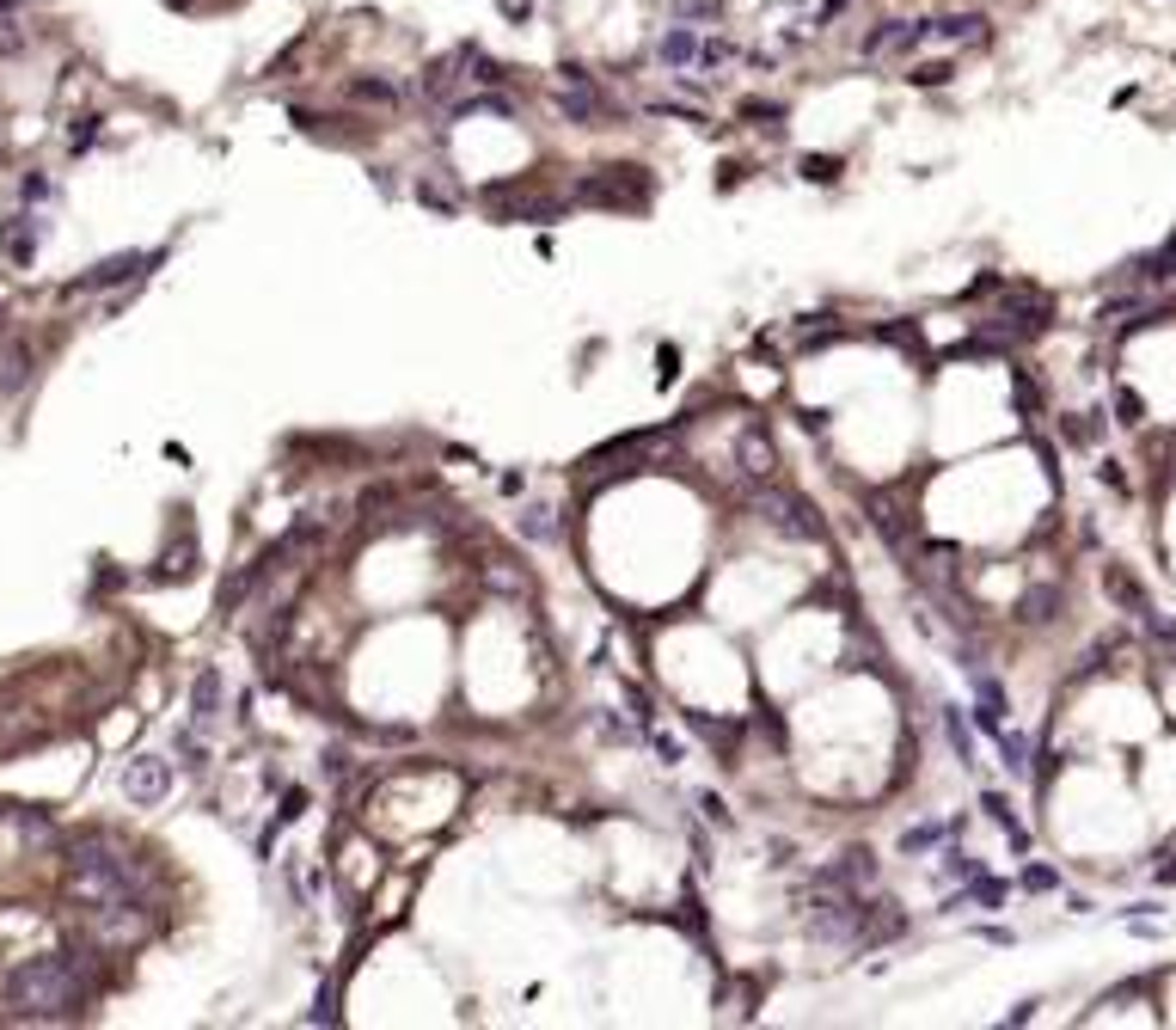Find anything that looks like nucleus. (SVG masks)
<instances>
[{"label":"nucleus","instance_id":"obj_1","mask_svg":"<svg viewBox=\"0 0 1176 1030\" xmlns=\"http://www.w3.org/2000/svg\"><path fill=\"white\" fill-rule=\"evenodd\" d=\"M0 1000L12 1019H74L80 1000H86V981H80V963L74 957H31L19 963L6 981H0Z\"/></svg>","mask_w":1176,"mask_h":1030},{"label":"nucleus","instance_id":"obj_2","mask_svg":"<svg viewBox=\"0 0 1176 1030\" xmlns=\"http://www.w3.org/2000/svg\"><path fill=\"white\" fill-rule=\"evenodd\" d=\"M67 890L74 901H86L92 914H117V908H141V878L123 853H111L99 834L67 846Z\"/></svg>","mask_w":1176,"mask_h":1030},{"label":"nucleus","instance_id":"obj_3","mask_svg":"<svg viewBox=\"0 0 1176 1030\" xmlns=\"http://www.w3.org/2000/svg\"><path fill=\"white\" fill-rule=\"evenodd\" d=\"M123 798H130L135 810H153V804H166V798H172V760H160V755H135V760H123Z\"/></svg>","mask_w":1176,"mask_h":1030},{"label":"nucleus","instance_id":"obj_4","mask_svg":"<svg viewBox=\"0 0 1176 1030\" xmlns=\"http://www.w3.org/2000/svg\"><path fill=\"white\" fill-rule=\"evenodd\" d=\"M919 44H931V19H889L876 31H864V62H889V56H907Z\"/></svg>","mask_w":1176,"mask_h":1030},{"label":"nucleus","instance_id":"obj_5","mask_svg":"<svg viewBox=\"0 0 1176 1030\" xmlns=\"http://www.w3.org/2000/svg\"><path fill=\"white\" fill-rule=\"evenodd\" d=\"M699 50H705V31L687 25V19H674V25L662 31V44H655V62L668 74H693L699 68Z\"/></svg>","mask_w":1176,"mask_h":1030},{"label":"nucleus","instance_id":"obj_6","mask_svg":"<svg viewBox=\"0 0 1176 1030\" xmlns=\"http://www.w3.org/2000/svg\"><path fill=\"white\" fill-rule=\"evenodd\" d=\"M766 522L779 528V534H790V540H821V522H815V509L803 503V497H790V491H773L766 503Z\"/></svg>","mask_w":1176,"mask_h":1030},{"label":"nucleus","instance_id":"obj_7","mask_svg":"<svg viewBox=\"0 0 1176 1030\" xmlns=\"http://www.w3.org/2000/svg\"><path fill=\"white\" fill-rule=\"evenodd\" d=\"M141 271H153V258H141V252H117V258H105V265H92L86 276H74L67 282V295H99V288H117V282H135Z\"/></svg>","mask_w":1176,"mask_h":1030},{"label":"nucleus","instance_id":"obj_8","mask_svg":"<svg viewBox=\"0 0 1176 1030\" xmlns=\"http://www.w3.org/2000/svg\"><path fill=\"white\" fill-rule=\"evenodd\" d=\"M931 44H986V12H950V19H931Z\"/></svg>","mask_w":1176,"mask_h":1030},{"label":"nucleus","instance_id":"obj_9","mask_svg":"<svg viewBox=\"0 0 1176 1030\" xmlns=\"http://www.w3.org/2000/svg\"><path fill=\"white\" fill-rule=\"evenodd\" d=\"M37 233H44V221H37V215H12V227L0 233V252H6V265H19V271H25V265L37 258Z\"/></svg>","mask_w":1176,"mask_h":1030},{"label":"nucleus","instance_id":"obj_10","mask_svg":"<svg viewBox=\"0 0 1176 1030\" xmlns=\"http://www.w3.org/2000/svg\"><path fill=\"white\" fill-rule=\"evenodd\" d=\"M969 675H975V718H980V730H992V736H999V730H1005V687L992 681L986 669H969Z\"/></svg>","mask_w":1176,"mask_h":1030},{"label":"nucleus","instance_id":"obj_11","mask_svg":"<svg viewBox=\"0 0 1176 1030\" xmlns=\"http://www.w3.org/2000/svg\"><path fill=\"white\" fill-rule=\"evenodd\" d=\"M191 712H196V724H215V718H221V675H215V669H202V675H196Z\"/></svg>","mask_w":1176,"mask_h":1030},{"label":"nucleus","instance_id":"obj_12","mask_svg":"<svg viewBox=\"0 0 1176 1030\" xmlns=\"http://www.w3.org/2000/svg\"><path fill=\"white\" fill-rule=\"evenodd\" d=\"M349 99H362V105H398L404 86H398V80H374V74H362V80H349Z\"/></svg>","mask_w":1176,"mask_h":1030},{"label":"nucleus","instance_id":"obj_13","mask_svg":"<svg viewBox=\"0 0 1176 1030\" xmlns=\"http://www.w3.org/2000/svg\"><path fill=\"white\" fill-rule=\"evenodd\" d=\"M459 80H472V74H459V56H448V62H429V74H423V92H429V99H448Z\"/></svg>","mask_w":1176,"mask_h":1030},{"label":"nucleus","instance_id":"obj_14","mask_svg":"<svg viewBox=\"0 0 1176 1030\" xmlns=\"http://www.w3.org/2000/svg\"><path fill=\"white\" fill-rule=\"evenodd\" d=\"M944 736H950V749H956V760H962V767H975V743H969V724H962V712H956V705H944Z\"/></svg>","mask_w":1176,"mask_h":1030},{"label":"nucleus","instance_id":"obj_15","mask_svg":"<svg viewBox=\"0 0 1176 1030\" xmlns=\"http://www.w3.org/2000/svg\"><path fill=\"white\" fill-rule=\"evenodd\" d=\"M980 810H986L992 823H999V828H1005V834H1011V846H1030V834L1017 828V816H1011V804H1005L999 791H986V798H980Z\"/></svg>","mask_w":1176,"mask_h":1030},{"label":"nucleus","instance_id":"obj_16","mask_svg":"<svg viewBox=\"0 0 1176 1030\" xmlns=\"http://www.w3.org/2000/svg\"><path fill=\"white\" fill-rule=\"evenodd\" d=\"M472 111H491V117H515V105H509L503 92H478V99H459L448 117H472Z\"/></svg>","mask_w":1176,"mask_h":1030},{"label":"nucleus","instance_id":"obj_17","mask_svg":"<svg viewBox=\"0 0 1176 1030\" xmlns=\"http://www.w3.org/2000/svg\"><path fill=\"white\" fill-rule=\"evenodd\" d=\"M741 473H748L754 484H760V479H773V448H766V436H760V429L748 436V467H741Z\"/></svg>","mask_w":1176,"mask_h":1030},{"label":"nucleus","instance_id":"obj_18","mask_svg":"<svg viewBox=\"0 0 1176 1030\" xmlns=\"http://www.w3.org/2000/svg\"><path fill=\"white\" fill-rule=\"evenodd\" d=\"M999 749H1005V767H1011V779H1024V773H1030V743H1024L1017 730H999Z\"/></svg>","mask_w":1176,"mask_h":1030},{"label":"nucleus","instance_id":"obj_19","mask_svg":"<svg viewBox=\"0 0 1176 1030\" xmlns=\"http://www.w3.org/2000/svg\"><path fill=\"white\" fill-rule=\"evenodd\" d=\"M944 840H950V828L925 823V828H907V834H901V853H925V846H944Z\"/></svg>","mask_w":1176,"mask_h":1030},{"label":"nucleus","instance_id":"obj_20","mask_svg":"<svg viewBox=\"0 0 1176 1030\" xmlns=\"http://www.w3.org/2000/svg\"><path fill=\"white\" fill-rule=\"evenodd\" d=\"M1110 595H1115V602H1127L1133 614H1146V608H1152V602L1140 595V583H1133V577H1121V570H1110Z\"/></svg>","mask_w":1176,"mask_h":1030},{"label":"nucleus","instance_id":"obj_21","mask_svg":"<svg viewBox=\"0 0 1176 1030\" xmlns=\"http://www.w3.org/2000/svg\"><path fill=\"white\" fill-rule=\"evenodd\" d=\"M907 80H914V86H950V80H956V62H919Z\"/></svg>","mask_w":1176,"mask_h":1030},{"label":"nucleus","instance_id":"obj_22","mask_svg":"<svg viewBox=\"0 0 1176 1030\" xmlns=\"http://www.w3.org/2000/svg\"><path fill=\"white\" fill-rule=\"evenodd\" d=\"M803 178H809V185H834V178H840V160H828V154H809V160H803Z\"/></svg>","mask_w":1176,"mask_h":1030},{"label":"nucleus","instance_id":"obj_23","mask_svg":"<svg viewBox=\"0 0 1176 1030\" xmlns=\"http://www.w3.org/2000/svg\"><path fill=\"white\" fill-rule=\"evenodd\" d=\"M723 6L718 0H674V19H687V25H699V19H718Z\"/></svg>","mask_w":1176,"mask_h":1030},{"label":"nucleus","instance_id":"obj_24","mask_svg":"<svg viewBox=\"0 0 1176 1030\" xmlns=\"http://www.w3.org/2000/svg\"><path fill=\"white\" fill-rule=\"evenodd\" d=\"M522 534H527V540H558V522H552L545 509H533V516L522 522Z\"/></svg>","mask_w":1176,"mask_h":1030},{"label":"nucleus","instance_id":"obj_25","mask_svg":"<svg viewBox=\"0 0 1176 1030\" xmlns=\"http://www.w3.org/2000/svg\"><path fill=\"white\" fill-rule=\"evenodd\" d=\"M1060 595L1054 589H1036V595H1024V619H1047V608H1054Z\"/></svg>","mask_w":1176,"mask_h":1030},{"label":"nucleus","instance_id":"obj_26","mask_svg":"<svg viewBox=\"0 0 1176 1030\" xmlns=\"http://www.w3.org/2000/svg\"><path fill=\"white\" fill-rule=\"evenodd\" d=\"M1115 412H1121V423H1140V412H1146V406H1140V393H1127V387H1121V393H1115Z\"/></svg>","mask_w":1176,"mask_h":1030},{"label":"nucleus","instance_id":"obj_27","mask_svg":"<svg viewBox=\"0 0 1176 1030\" xmlns=\"http://www.w3.org/2000/svg\"><path fill=\"white\" fill-rule=\"evenodd\" d=\"M1054 884H1060V878H1054L1047 865H1030V871H1024V890H1054Z\"/></svg>","mask_w":1176,"mask_h":1030},{"label":"nucleus","instance_id":"obj_28","mask_svg":"<svg viewBox=\"0 0 1176 1030\" xmlns=\"http://www.w3.org/2000/svg\"><path fill=\"white\" fill-rule=\"evenodd\" d=\"M0 816H12V804H0Z\"/></svg>","mask_w":1176,"mask_h":1030}]
</instances>
